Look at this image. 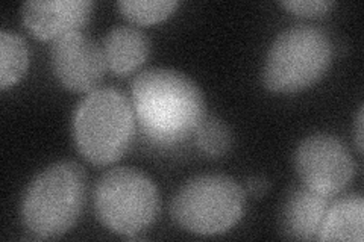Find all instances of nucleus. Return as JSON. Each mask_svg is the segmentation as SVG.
<instances>
[{"instance_id": "f257e3e1", "label": "nucleus", "mask_w": 364, "mask_h": 242, "mask_svg": "<svg viewBox=\"0 0 364 242\" xmlns=\"http://www.w3.org/2000/svg\"><path fill=\"white\" fill-rule=\"evenodd\" d=\"M131 97L143 133L159 145L184 143L207 115L198 84L175 68L143 70L132 79Z\"/></svg>"}, {"instance_id": "f03ea898", "label": "nucleus", "mask_w": 364, "mask_h": 242, "mask_svg": "<svg viewBox=\"0 0 364 242\" xmlns=\"http://www.w3.org/2000/svg\"><path fill=\"white\" fill-rule=\"evenodd\" d=\"M87 192L84 168L61 160L33 177L20 202L21 224L40 239L60 238L82 212Z\"/></svg>"}, {"instance_id": "7ed1b4c3", "label": "nucleus", "mask_w": 364, "mask_h": 242, "mask_svg": "<svg viewBox=\"0 0 364 242\" xmlns=\"http://www.w3.org/2000/svg\"><path fill=\"white\" fill-rule=\"evenodd\" d=\"M77 152L93 165H109L128 152L135 133L132 101L116 88H96L73 114Z\"/></svg>"}, {"instance_id": "20e7f679", "label": "nucleus", "mask_w": 364, "mask_h": 242, "mask_svg": "<svg viewBox=\"0 0 364 242\" xmlns=\"http://www.w3.org/2000/svg\"><path fill=\"white\" fill-rule=\"evenodd\" d=\"M333 60L328 33L311 25H296L279 32L267 52L263 82L275 93H296L321 79Z\"/></svg>"}, {"instance_id": "39448f33", "label": "nucleus", "mask_w": 364, "mask_h": 242, "mask_svg": "<svg viewBox=\"0 0 364 242\" xmlns=\"http://www.w3.org/2000/svg\"><path fill=\"white\" fill-rule=\"evenodd\" d=\"M246 191L225 175H200L182 185L170 204L173 221L190 233H225L242 220Z\"/></svg>"}, {"instance_id": "423d86ee", "label": "nucleus", "mask_w": 364, "mask_h": 242, "mask_svg": "<svg viewBox=\"0 0 364 242\" xmlns=\"http://www.w3.org/2000/svg\"><path fill=\"white\" fill-rule=\"evenodd\" d=\"M93 203L102 224L131 238L151 227L161 207L152 179L131 167H117L102 175L93 191Z\"/></svg>"}, {"instance_id": "0eeeda50", "label": "nucleus", "mask_w": 364, "mask_h": 242, "mask_svg": "<svg viewBox=\"0 0 364 242\" xmlns=\"http://www.w3.org/2000/svg\"><path fill=\"white\" fill-rule=\"evenodd\" d=\"M294 168L302 185L331 197L349 185L355 175V160L340 138L313 133L296 148Z\"/></svg>"}, {"instance_id": "6e6552de", "label": "nucleus", "mask_w": 364, "mask_h": 242, "mask_svg": "<svg viewBox=\"0 0 364 242\" xmlns=\"http://www.w3.org/2000/svg\"><path fill=\"white\" fill-rule=\"evenodd\" d=\"M50 65L60 84L75 93L96 89L108 68L102 45L82 31L52 41Z\"/></svg>"}, {"instance_id": "1a4fd4ad", "label": "nucleus", "mask_w": 364, "mask_h": 242, "mask_svg": "<svg viewBox=\"0 0 364 242\" xmlns=\"http://www.w3.org/2000/svg\"><path fill=\"white\" fill-rule=\"evenodd\" d=\"M91 0H29L21 5V18L33 37L55 41L87 25Z\"/></svg>"}, {"instance_id": "9d476101", "label": "nucleus", "mask_w": 364, "mask_h": 242, "mask_svg": "<svg viewBox=\"0 0 364 242\" xmlns=\"http://www.w3.org/2000/svg\"><path fill=\"white\" fill-rule=\"evenodd\" d=\"M329 197L305 185L293 187L279 207V227L286 238L314 241L321 232Z\"/></svg>"}, {"instance_id": "9b49d317", "label": "nucleus", "mask_w": 364, "mask_h": 242, "mask_svg": "<svg viewBox=\"0 0 364 242\" xmlns=\"http://www.w3.org/2000/svg\"><path fill=\"white\" fill-rule=\"evenodd\" d=\"M102 50L112 73L129 75L146 62L151 53V41L139 28L122 25L107 32Z\"/></svg>"}, {"instance_id": "f8f14e48", "label": "nucleus", "mask_w": 364, "mask_h": 242, "mask_svg": "<svg viewBox=\"0 0 364 242\" xmlns=\"http://www.w3.org/2000/svg\"><path fill=\"white\" fill-rule=\"evenodd\" d=\"M364 239V200L358 194H349L328 206L317 241Z\"/></svg>"}, {"instance_id": "ddd939ff", "label": "nucleus", "mask_w": 364, "mask_h": 242, "mask_svg": "<svg viewBox=\"0 0 364 242\" xmlns=\"http://www.w3.org/2000/svg\"><path fill=\"white\" fill-rule=\"evenodd\" d=\"M29 64L28 44L17 32H0V88L16 85L26 73Z\"/></svg>"}, {"instance_id": "4468645a", "label": "nucleus", "mask_w": 364, "mask_h": 242, "mask_svg": "<svg viewBox=\"0 0 364 242\" xmlns=\"http://www.w3.org/2000/svg\"><path fill=\"white\" fill-rule=\"evenodd\" d=\"M200 152L211 158H219L230 152L234 138L228 124L214 115H205L195 132Z\"/></svg>"}, {"instance_id": "2eb2a0df", "label": "nucleus", "mask_w": 364, "mask_h": 242, "mask_svg": "<svg viewBox=\"0 0 364 242\" xmlns=\"http://www.w3.org/2000/svg\"><path fill=\"white\" fill-rule=\"evenodd\" d=\"M176 0H119L120 13L139 25L163 21L178 8Z\"/></svg>"}, {"instance_id": "dca6fc26", "label": "nucleus", "mask_w": 364, "mask_h": 242, "mask_svg": "<svg viewBox=\"0 0 364 242\" xmlns=\"http://www.w3.org/2000/svg\"><path fill=\"white\" fill-rule=\"evenodd\" d=\"M281 5L301 17H321L334 6L333 0H284Z\"/></svg>"}, {"instance_id": "f3484780", "label": "nucleus", "mask_w": 364, "mask_h": 242, "mask_svg": "<svg viewBox=\"0 0 364 242\" xmlns=\"http://www.w3.org/2000/svg\"><path fill=\"white\" fill-rule=\"evenodd\" d=\"M269 188H270V183L263 176H252L246 180V189L252 195H257V197H263V195L269 191Z\"/></svg>"}, {"instance_id": "a211bd4d", "label": "nucleus", "mask_w": 364, "mask_h": 242, "mask_svg": "<svg viewBox=\"0 0 364 242\" xmlns=\"http://www.w3.org/2000/svg\"><path fill=\"white\" fill-rule=\"evenodd\" d=\"M363 114H364V108L363 105L358 109V115H357V138H355V143H357V148L358 152H363Z\"/></svg>"}]
</instances>
